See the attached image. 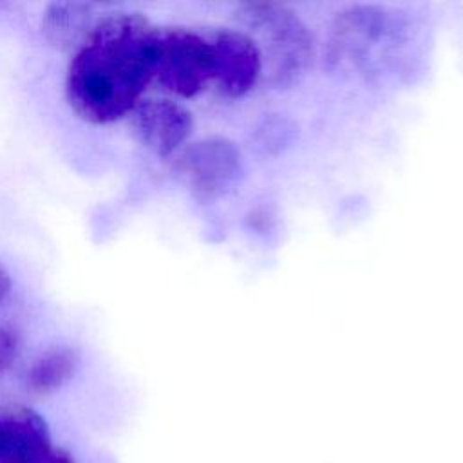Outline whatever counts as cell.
Wrapping results in <instances>:
<instances>
[{
	"label": "cell",
	"mask_w": 463,
	"mask_h": 463,
	"mask_svg": "<svg viewBox=\"0 0 463 463\" xmlns=\"http://www.w3.org/2000/svg\"><path fill=\"white\" fill-rule=\"evenodd\" d=\"M157 34L136 13H118L98 22L67 69L65 96L71 109L98 125L132 112L156 76Z\"/></svg>",
	"instance_id": "cell-1"
},
{
	"label": "cell",
	"mask_w": 463,
	"mask_h": 463,
	"mask_svg": "<svg viewBox=\"0 0 463 463\" xmlns=\"http://www.w3.org/2000/svg\"><path fill=\"white\" fill-rule=\"evenodd\" d=\"M237 20L257 43L262 69L277 87L297 83L311 67L315 42L307 25L288 7L277 4H246Z\"/></svg>",
	"instance_id": "cell-2"
},
{
	"label": "cell",
	"mask_w": 463,
	"mask_h": 463,
	"mask_svg": "<svg viewBox=\"0 0 463 463\" xmlns=\"http://www.w3.org/2000/svg\"><path fill=\"white\" fill-rule=\"evenodd\" d=\"M156 76L166 90L181 98L197 96L213 80L210 42L184 27L159 31Z\"/></svg>",
	"instance_id": "cell-3"
},
{
	"label": "cell",
	"mask_w": 463,
	"mask_h": 463,
	"mask_svg": "<svg viewBox=\"0 0 463 463\" xmlns=\"http://www.w3.org/2000/svg\"><path fill=\"white\" fill-rule=\"evenodd\" d=\"M177 168L197 197L215 199L239 183L244 161L235 143L210 137L190 145L181 154Z\"/></svg>",
	"instance_id": "cell-4"
},
{
	"label": "cell",
	"mask_w": 463,
	"mask_h": 463,
	"mask_svg": "<svg viewBox=\"0 0 463 463\" xmlns=\"http://www.w3.org/2000/svg\"><path fill=\"white\" fill-rule=\"evenodd\" d=\"M394 29L389 13L378 5H353L336 14L327 38L331 67L362 65L371 51Z\"/></svg>",
	"instance_id": "cell-5"
},
{
	"label": "cell",
	"mask_w": 463,
	"mask_h": 463,
	"mask_svg": "<svg viewBox=\"0 0 463 463\" xmlns=\"http://www.w3.org/2000/svg\"><path fill=\"white\" fill-rule=\"evenodd\" d=\"M0 463H74L56 449L45 420L27 407H0Z\"/></svg>",
	"instance_id": "cell-6"
},
{
	"label": "cell",
	"mask_w": 463,
	"mask_h": 463,
	"mask_svg": "<svg viewBox=\"0 0 463 463\" xmlns=\"http://www.w3.org/2000/svg\"><path fill=\"white\" fill-rule=\"evenodd\" d=\"M210 47L219 89L230 98L248 94L264 72L257 43L244 31L224 29L213 36Z\"/></svg>",
	"instance_id": "cell-7"
},
{
	"label": "cell",
	"mask_w": 463,
	"mask_h": 463,
	"mask_svg": "<svg viewBox=\"0 0 463 463\" xmlns=\"http://www.w3.org/2000/svg\"><path fill=\"white\" fill-rule=\"evenodd\" d=\"M132 127L148 150L159 157H166L188 139L194 119L192 114L175 101L145 99L132 110Z\"/></svg>",
	"instance_id": "cell-8"
},
{
	"label": "cell",
	"mask_w": 463,
	"mask_h": 463,
	"mask_svg": "<svg viewBox=\"0 0 463 463\" xmlns=\"http://www.w3.org/2000/svg\"><path fill=\"white\" fill-rule=\"evenodd\" d=\"M78 367V353L58 345L43 351L27 369L25 385L34 394H49L67 383Z\"/></svg>",
	"instance_id": "cell-9"
},
{
	"label": "cell",
	"mask_w": 463,
	"mask_h": 463,
	"mask_svg": "<svg viewBox=\"0 0 463 463\" xmlns=\"http://www.w3.org/2000/svg\"><path fill=\"white\" fill-rule=\"evenodd\" d=\"M89 22V7L81 4H52L43 14V33L56 45H71L83 34Z\"/></svg>",
	"instance_id": "cell-10"
},
{
	"label": "cell",
	"mask_w": 463,
	"mask_h": 463,
	"mask_svg": "<svg viewBox=\"0 0 463 463\" xmlns=\"http://www.w3.org/2000/svg\"><path fill=\"white\" fill-rule=\"evenodd\" d=\"M20 353V335L11 327L0 324V374L16 360Z\"/></svg>",
	"instance_id": "cell-11"
},
{
	"label": "cell",
	"mask_w": 463,
	"mask_h": 463,
	"mask_svg": "<svg viewBox=\"0 0 463 463\" xmlns=\"http://www.w3.org/2000/svg\"><path fill=\"white\" fill-rule=\"evenodd\" d=\"M11 286H13L11 275H9V271L5 269V266L0 264V306H2V302L7 298V295H9V291H11Z\"/></svg>",
	"instance_id": "cell-12"
}]
</instances>
